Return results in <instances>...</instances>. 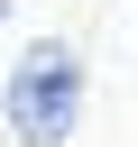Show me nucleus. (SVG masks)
I'll return each instance as SVG.
<instances>
[{
	"label": "nucleus",
	"mask_w": 138,
	"mask_h": 147,
	"mask_svg": "<svg viewBox=\"0 0 138 147\" xmlns=\"http://www.w3.org/2000/svg\"><path fill=\"white\" fill-rule=\"evenodd\" d=\"M74 119H83V55L55 46V37H37V46L9 64V129H18L28 147H64Z\"/></svg>",
	"instance_id": "obj_1"
},
{
	"label": "nucleus",
	"mask_w": 138,
	"mask_h": 147,
	"mask_svg": "<svg viewBox=\"0 0 138 147\" xmlns=\"http://www.w3.org/2000/svg\"><path fill=\"white\" fill-rule=\"evenodd\" d=\"M0 9H9V0H0Z\"/></svg>",
	"instance_id": "obj_2"
}]
</instances>
